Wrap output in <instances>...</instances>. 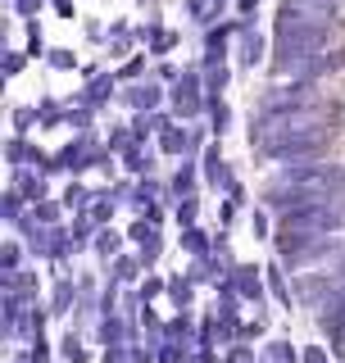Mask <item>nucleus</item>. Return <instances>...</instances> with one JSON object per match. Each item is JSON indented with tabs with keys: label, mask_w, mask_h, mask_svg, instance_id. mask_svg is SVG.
Masks as SVG:
<instances>
[]
</instances>
